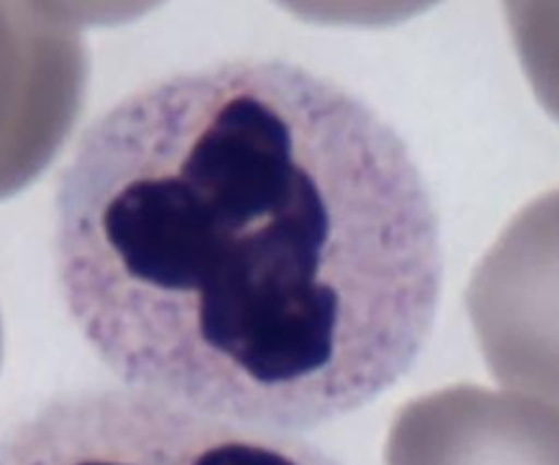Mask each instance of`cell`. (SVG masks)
Wrapping results in <instances>:
<instances>
[{
    "label": "cell",
    "mask_w": 559,
    "mask_h": 465,
    "mask_svg": "<svg viewBox=\"0 0 559 465\" xmlns=\"http://www.w3.org/2000/svg\"><path fill=\"white\" fill-rule=\"evenodd\" d=\"M55 271L127 386L269 430L347 415L417 358L439 223L404 140L284 59L177 72L79 140Z\"/></svg>",
    "instance_id": "obj_1"
},
{
    "label": "cell",
    "mask_w": 559,
    "mask_h": 465,
    "mask_svg": "<svg viewBox=\"0 0 559 465\" xmlns=\"http://www.w3.org/2000/svg\"><path fill=\"white\" fill-rule=\"evenodd\" d=\"M0 465H341L284 430L205 415L140 389L59 395L0 439Z\"/></svg>",
    "instance_id": "obj_2"
},
{
    "label": "cell",
    "mask_w": 559,
    "mask_h": 465,
    "mask_svg": "<svg viewBox=\"0 0 559 465\" xmlns=\"http://www.w3.org/2000/svg\"><path fill=\"white\" fill-rule=\"evenodd\" d=\"M465 303L491 375L559 410V188L509 220Z\"/></svg>",
    "instance_id": "obj_3"
},
{
    "label": "cell",
    "mask_w": 559,
    "mask_h": 465,
    "mask_svg": "<svg viewBox=\"0 0 559 465\" xmlns=\"http://www.w3.org/2000/svg\"><path fill=\"white\" fill-rule=\"evenodd\" d=\"M83 22L68 2H0V199L46 170L79 118Z\"/></svg>",
    "instance_id": "obj_4"
},
{
    "label": "cell",
    "mask_w": 559,
    "mask_h": 465,
    "mask_svg": "<svg viewBox=\"0 0 559 465\" xmlns=\"http://www.w3.org/2000/svg\"><path fill=\"white\" fill-rule=\"evenodd\" d=\"M384 465H559V410L520 393L452 384L397 410Z\"/></svg>",
    "instance_id": "obj_5"
},
{
    "label": "cell",
    "mask_w": 559,
    "mask_h": 465,
    "mask_svg": "<svg viewBox=\"0 0 559 465\" xmlns=\"http://www.w3.org/2000/svg\"><path fill=\"white\" fill-rule=\"evenodd\" d=\"M522 65L548 111L559 118V2L507 4Z\"/></svg>",
    "instance_id": "obj_6"
},
{
    "label": "cell",
    "mask_w": 559,
    "mask_h": 465,
    "mask_svg": "<svg viewBox=\"0 0 559 465\" xmlns=\"http://www.w3.org/2000/svg\"><path fill=\"white\" fill-rule=\"evenodd\" d=\"M0 356H2V327H0Z\"/></svg>",
    "instance_id": "obj_7"
}]
</instances>
